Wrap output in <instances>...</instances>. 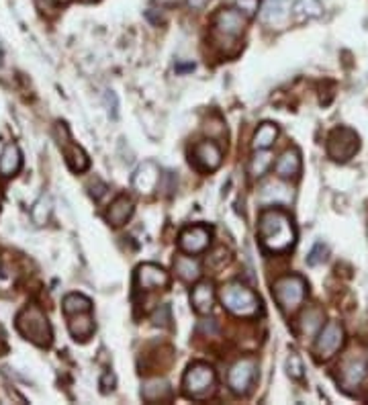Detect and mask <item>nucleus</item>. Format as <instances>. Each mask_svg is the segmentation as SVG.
<instances>
[{"label": "nucleus", "mask_w": 368, "mask_h": 405, "mask_svg": "<svg viewBox=\"0 0 368 405\" xmlns=\"http://www.w3.org/2000/svg\"><path fill=\"white\" fill-rule=\"evenodd\" d=\"M260 242L268 252H286L297 242V229L293 226V219L283 209H266L260 215L258 223Z\"/></svg>", "instance_id": "nucleus-1"}, {"label": "nucleus", "mask_w": 368, "mask_h": 405, "mask_svg": "<svg viewBox=\"0 0 368 405\" xmlns=\"http://www.w3.org/2000/svg\"><path fill=\"white\" fill-rule=\"evenodd\" d=\"M17 330L25 340L33 342L39 348H48L53 342L50 320L37 305H27L18 311Z\"/></svg>", "instance_id": "nucleus-2"}, {"label": "nucleus", "mask_w": 368, "mask_h": 405, "mask_svg": "<svg viewBox=\"0 0 368 405\" xmlns=\"http://www.w3.org/2000/svg\"><path fill=\"white\" fill-rule=\"evenodd\" d=\"M248 16L244 15L237 6H223L211 19V35L217 39L223 48L235 43L248 27Z\"/></svg>", "instance_id": "nucleus-3"}, {"label": "nucleus", "mask_w": 368, "mask_h": 405, "mask_svg": "<svg viewBox=\"0 0 368 405\" xmlns=\"http://www.w3.org/2000/svg\"><path fill=\"white\" fill-rule=\"evenodd\" d=\"M219 299H221L223 307L232 311L237 317H254L260 311V299L256 297V293L244 287L242 283L223 285Z\"/></svg>", "instance_id": "nucleus-4"}, {"label": "nucleus", "mask_w": 368, "mask_h": 405, "mask_svg": "<svg viewBox=\"0 0 368 405\" xmlns=\"http://www.w3.org/2000/svg\"><path fill=\"white\" fill-rule=\"evenodd\" d=\"M274 299L278 303V307L285 313H293L297 311L299 305L305 301L307 295V280L299 275H288L278 278L272 287Z\"/></svg>", "instance_id": "nucleus-5"}, {"label": "nucleus", "mask_w": 368, "mask_h": 405, "mask_svg": "<svg viewBox=\"0 0 368 405\" xmlns=\"http://www.w3.org/2000/svg\"><path fill=\"white\" fill-rule=\"evenodd\" d=\"M184 393L193 399H205L215 389V371L205 362H195L188 367L183 379Z\"/></svg>", "instance_id": "nucleus-6"}, {"label": "nucleus", "mask_w": 368, "mask_h": 405, "mask_svg": "<svg viewBox=\"0 0 368 405\" xmlns=\"http://www.w3.org/2000/svg\"><path fill=\"white\" fill-rule=\"evenodd\" d=\"M360 149V137L350 127H335L328 137V156L335 162H348Z\"/></svg>", "instance_id": "nucleus-7"}, {"label": "nucleus", "mask_w": 368, "mask_h": 405, "mask_svg": "<svg viewBox=\"0 0 368 405\" xmlns=\"http://www.w3.org/2000/svg\"><path fill=\"white\" fill-rule=\"evenodd\" d=\"M368 373V352L364 350H354L340 364V385L344 391L358 389L362 379Z\"/></svg>", "instance_id": "nucleus-8"}, {"label": "nucleus", "mask_w": 368, "mask_h": 405, "mask_svg": "<svg viewBox=\"0 0 368 405\" xmlns=\"http://www.w3.org/2000/svg\"><path fill=\"white\" fill-rule=\"evenodd\" d=\"M342 346H344V327L337 322H330L319 332L313 352L319 360H330Z\"/></svg>", "instance_id": "nucleus-9"}, {"label": "nucleus", "mask_w": 368, "mask_h": 405, "mask_svg": "<svg viewBox=\"0 0 368 405\" xmlns=\"http://www.w3.org/2000/svg\"><path fill=\"white\" fill-rule=\"evenodd\" d=\"M55 135H58V144H60V149L64 152L66 156L67 166L74 170V172H84L88 166H90V160L86 156L82 147L76 146L72 140H70V133H67V127L64 123H58L55 125Z\"/></svg>", "instance_id": "nucleus-10"}, {"label": "nucleus", "mask_w": 368, "mask_h": 405, "mask_svg": "<svg viewBox=\"0 0 368 405\" xmlns=\"http://www.w3.org/2000/svg\"><path fill=\"white\" fill-rule=\"evenodd\" d=\"M256 369H258V364L254 358L237 360L229 371V377H227L229 389L234 391L235 395H246L250 391L254 379H256Z\"/></svg>", "instance_id": "nucleus-11"}, {"label": "nucleus", "mask_w": 368, "mask_h": 405, "mask_svg": "<svg viewBox=\"0 0 368 405\" xmlns=\"http://www.w3.org/2000/svg\"><path fill=\"white\" fill-rule=\"evenodd\" d=\"M168 283H170V276H168L166 270L162 266L153 264V262L141 264L135 270V285L139 289H144V291L164 289V287H168Z\"/></svg>", "instance_id": "nucleus-12"}, {"label": "nucleus", "mask_w": 368, "mask_h": 405, "mask_svg": "<svg viewBox=\"0 0 368 405\" xmlns=\"http://www.w3.org/2000/svg\"><path fill=\"white\" fill-rule=\"evenodd\" d=\"M160 180H162L160 166L156 162H151V160H146V162L137 166L131 184H134V189L139 195H151L158 189Z\"/></svg>", "instance_id": "nucleus-13"}, {"label": "nucleus", "mask_w": 368, "mask_h": 405, "mask_svg": "<svg viewBox=\"0 0 368 405\" xmlns=\"http://www.w3.org/2000/svg\"><path fill=\"white\" fill-rule=\"evenodd\" d=\"M221 160H223V154L215 142H201L193 147V154H190V162H195V166L202 172L217 170L221 166Z\"/></svg>", "instance_id": "nucleus-14"}, {"label": "nucleus", "mask_w": 368, "mask_h": 405, "mask_svg": "<svg viewBox=\"0 0 368 405\" xmlns=\"http://www.w3.org/2000/svg\"><path fill=\"white\" fill-rule=\"evenodd\" d=\"M211 243V229L205 226L186 227L180 233V248L186 254H201Z\"/></svg>", "instance_id": "nucleus-15"}, {"label": "nucleus", "mask_w": 368, "mask_h": 405, "mask_svg": "<svg viewBox=\"0 0 368 405\" xmlns=\"http://www.w3.org/2000/svg\"><path fill=\"white\" fill-rule=\"evenodd\" d=\"M291 11H293V2L291 0H266L264 6H262V23L268 25V27H285L288 16H291Z\"/></svg>", "instance_id": "nucleus-16"}, {"label": "nucleus", "mask_w": 368, "mask_h": 405, "mask_svg": "<svg viewBox=\"0 0 368 405\" xmlns=\"http://www.w3.org/2000/svg\"><path fill=\"white\" fill-rule=\"evenodd\" d=\"M67 317V330L72 334V338L78 342H86L88 338H92L97 324L92 317V311H82V313H72L66 315Z\"/></svg>", "instance_id": "nucleus-17"}, {"label": "nucleus", "mask_w": 368, "mask_h": 405, "mask_svg": "<svg viewBox=\"0 0 368 405\" xmlns=\"http://www.w3.org/2000/svg\"><path fill=\"white\" fill-rule=\"evenodd\" d=\"M260 201L266 203V205H286L293 201V191L286 186L285 182H278V180H270L266 184H262L260 189Z\"/></svg>", "instance_id": "nucleus-18"}, {"label": "nucleus", "mask_w": 368, "mask_h": 405, "mask_svg": "<svg viewBox=\"0 0 368 405\" xmlns=\"http://www.w3.org/2000/svg\"><path fill=\"white\" fill-rule=\"evenodd\" d=\"M131 215H134V201L129 196L121 195L107 211V221L113 227H121L131 219Z\"/></svg>", "instance_id": "nucleus-19"}, {"label": "nucleus", "mask_w": 368, "mask_h": 405, "mask_svg": "<svg viewBox=\"0 0 368 405\" xmlns=\"http://www.w3.org/2000/svg\"><path fill=\"white\" fill-rule=\"evenodd\" d=\"M301 172V154L297 149H286L276 162V174L281 179H297Z\"/></svg>", "instance_id": "nucleus-20"}, {"label": "nucleus", "mask_w": 368, "mask_h": 405, "mask_svg": "<svg viewBox=\"0 0 368 405\" xmlns=\"http://www.w3.org/2000/svg\"><path fill=\"white\" fill-rule=\"evenodd\" d=\"M23 166L21 149L15 144H6L0 154V174L2 177H15Z\"/></svg>", "instance_id": "nucleus-21"}, {"label": "nucleus", "mask_w": 368, "mask_h": 405, "mask_svg": "<svg viewBox=\"0 0 368 405\" xmlns=\"http://www.w3.org/2000/svg\"><path fill=\"white\" fill-rule=\"evenodd\" d=\"M193 307L197 313H209L213 309V301H215V293H213V285L211 283H201L195 287V291L190 295Z\"/></svg>", "instance_id": "nucleus-22"}, {"label": "nucleus", "mask_w": 368, "mask_h": 405, "mask_svg": "<svg viewBox=\"0 0 368 405\" xmlns=\"http://www.w3.org/2000/svg\"><path fill=\"white\" fill-rule=\"evenodd\" d=\"M172 395V389L164 379H151L146 381L141 387V397L150 404H158V401H166Z\"/></svg>", "instance_id": "nucleus-23"}, {"label": "nucleus", "mask_w": 368, "mask_h": 405, "mask_svg": "<svg viewBox=\"0 0 368 405\" xmlns=\"http://www.w3.org/2000/svg\"><path fill=\"white\" fill-rule=\"evenodd\" d=\"M174 268L186 283H195L201 278V264H199V260L190 258V256H178L174 260Z\"/></svg>", "instance_id": "nucleus-24"}, {"label": "nucleus", "mask_w": 368, "mask_h": 405, "mask_svg": "<svg viewBox=\"0 0 368 405\" xmlns=\"http://www.w3.org/2000/svg\"><path fill=\"white\" fill-rule=\"evenodd\" d=\"M276 137H278V127L274 123H262L254 135L251 146H254V149H268L276 142Z\"/></svg>", "instance_id": "nucleus-25"}, {"label": "nucleus", "mask_w": 368, "mask_h": 405, "mask_svg": "<svg viewBox=\"0 0 368 405\" xmlns=\"http://www.w3.org/2000/svg\"><path fill=\"white\" fill-rule=\"evenodd\" d=\"M293 13L297 19H318L323 15V4L319 0H295Z\"/></svg>", "instance_id": "nucleus-26"}, {"label": "nucleus", "mask_w": 368, "mask_h": 405, "mask_svg": "<svg viewBox=\"0 0 368 405\" xmlns=\"http://www.w3.org/2000/svg\"><path fill=\"white\" fill-rule=\"evenodd\" d=\"M64 313L66 315H72V313H82V311H92V301L84 295H78V293H70L64 297Z\"/></svg>", "instance_id": "nucleus-27"}, {"label": "nucleus", "mask_w": 368, "mask_h": 405, "mask_svg": "<svg viewBox=\"0 0 368 405\" xmlns=\"http://www.w3.org/2000/svg\"><path fill=\"white\" fill-rule=\"evenodd\" d=\"M51 215V196L41 195L37 199V203L31 209V219H33L35 226H45L50 221Z\"/></svg>", "instance_id": "nucleus-28"}, {"label": "nucleus", "mask_w": 368, "mask_h": 405, "mask_svg": "<svg viewBox=\"0 0 368 405\" xmlns=\"http://www.w3.org/2000/svg\"><path fill=\"white\" fill-rule=\"evenodd\" d=\"M321 322H323V313L319 309H309L307 313H303L301 322H299L303 336H313L321 327Z\"/></svg>", "instance_id": "nucleus-29"}, {"label": "nucleus", "mask_w": 368, "mask_h": 405, "mask_svg": "<svg viewBox=\"0 0 368 405\" xmlns=\"http://www.w3.org/2000/svg\"><path fill=\"white\" fill-rule=\"evenodd\" d=\"M272 164V154L266 152V149H258V154L251 158V164H250V172L251 177H262L264 172L268 170V166Z\"/></svg>", "instance_id": "nucleus-30"}, {"label": "nucleus", "mask_w": 368, "mask_h": 405, "mask_svg": "<svg viewBox=\"0 0 368 405\" xmlns=\"http://www.w3.org/2000/svg\"><path fill=\"white\" fill-rule=\"evenodd\" d=\"M286 373L291 379H301L303 377V362L299 354L291 352V357L286 358Z\"/></svg>", "instance_id": "nucleus-31"}, {"label": "nucleus", "mask_w": 368, "mask_h": 405, "mask_svg": "<svg viewBox=\"0 0 368 405\" xmlns=\"http://www.w3.org/2000/svg\"><path fill=\"white\" fill-rule=\"evenodd\" d=\"M234 6H237L248 19H254V16L258 15L260 0H234Z\"/></svg>", "instance_id": "nucleus-32"}, {"label": "nucleus", "mask_w": 368, "mask_h": 405, "mask_svg": "<svg viewBox=\"0 0 368 405\" xmlns=\"http://www.w3.org/2000/svg\"><path fill=\"white\" fill-rule=\"evenodd\" d=\"M325 256H328V248L319 242V243H315V246H313V250L309 252V256H307V262H309L311 266H318V264H321V262L325 260Z\"/></svg>", "instance_id": "nucleus-33"}, {"label": "nucleus", "mask_w": 368, "mask_h": 405, "mask_svg": "<svg viewBox=\"0 0 368 405\" xmlns=\"http://www.w3.org/2000/svg\"><path fill=\"white\" fill-rule=\"evenodd\" d=\"M151 322L156 325H168V322H170V307H168V305H162V313H160V309H158V313L151 317Z\"/></svg>", "instance_id": "nucleus-34"}, {"label": "nucleus", "mask_w": 368, "mask_h": 405, "mask_svg": "<svg viewBox=\"0 0 368 405\" xmlns=\"http://www.w3.org/2000/svg\"><path fill=\"white\" fill-rule=\"evenodd\" d=\"M186 0H153L156 6H160V11H170V9H176V6H183Z\"/></svg>", "instance_id": "nucleus-35"}, {"label": "nucleus", "mask_w": 368, "mask_h": 405, "mask_svg": "<svg viewBox=\"0 0 368 405\" xmlns=\"http://www.w3.org/2000/svg\"><path fill=\"white\" fill-rule=\"evenodd\" d=\"M67 2H72V0H45V4H41L39 9L45 13V11H55L58 6H64Z\"/></svg>", "instance_id": "nucleus-36"}, {"label": "nucleus", "mask_w": 368, "mask_h": 405, "mask_svg": "<svg viewBox=\"0 0 368 405\" xmlns=\"http://www.w3.org/2000/svg\"><path fill=\"white\" fill-rule=\"evenodd\" d=\"M9 350V344H6V334H4V330H2V325H0V354H4Z\"/></svg>", "instance_id": "nucleus-37"}, {"label": "nucleus", "mask_w": 368, "mask_h": 405, "mask_svg": "<svg viewBox=\"0 0 368 405\" xmlns=\"http://www.w3.org/2000/svg\"><path fill=\"white\" fill-rule=\"evenodd\" d=\"M209 0H186V4L188 6H193L195 11H201V9H205V4H207Z\"/></svg>", "instance_id": "nucleus-38"}, {"label": "nucleus", "mask_w": 368, "mask_h": 405, "mask_svg": "<svg viewBox=\"0 0 368 405\" xmlns=\"http://www.w3.org/2000/svg\"><path fill=\"white\" fill-rule=\"evenodd\" d=\"M0 64H2V53H0Z\"/></svg>", "instance_id": "nucleus-39"}]
</instances>
